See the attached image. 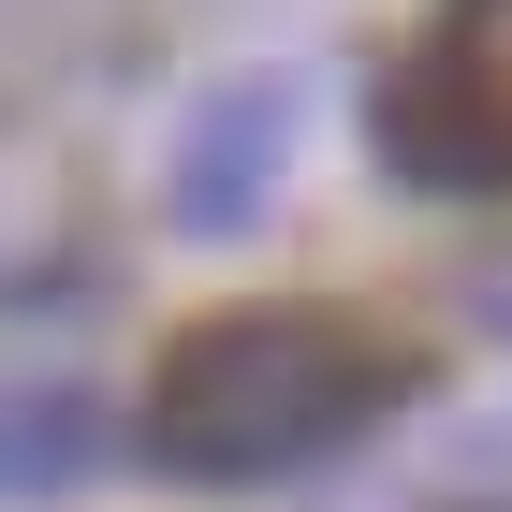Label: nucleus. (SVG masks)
<instances>
[{
	"label": "nucleus",
	"instance_id": "obj_1",
	"mask_svg": "<svg viewBox=\"0 0 512 512\" xmlns=\"http://www.w3.org/2000/svg\"><path fill=\"white\" fill-rule=\"evenodd\" d=\"M381 395H395V352H366L337 308H220L147 366L132 439L176 483H278L322 439H352Z\"/></svg>",
	"mask_w": 512,
	"mask_h": 512
},
{
	"label": "nucleus",
	"instance_id": "obj_2",
	"mask_svg": "<svg viewBox=\"0 0 512 512\" xmlns=\"http://www.w3.org/2000/svg\"><path fill=\"white\" fill-rule=\"evenodd\" d=\"M381 161L425 191H512V0H439L381 88Z\"/></svg>",
	"mask_w": 512,
	"mask_h": 512
},
{
	"label": "nucleus",
	"instance_id": "obj_3",
	"mask_svg": "<svg viewBox=\"0 0 512 512\" xmlns=\"http://www.w3.org/2000/svg\"><path fill=\"white\" fill-rule=\"evenodd\" d=\"M278 147H293V103H278V88L205 103V132L176 147V235H235V220H249V191L278 176Z\"/></svg>",
	"mask_w": 512,
	"mask_h": 512
},
{
	"label": "nucleus",
	"instance_id": "obj_4",
	"mask_svg": "<svg viewBox=\"0 0 512 512\" xmlns=\"http://www.w3.org/2000/svg\"><path fill=\"white\" fill-rule=\"evenodd\" d=\"M88 469H103V395H74V381L0 395V498H74Z\"/></svg>",
	"mask_w": 512,
	"mask_h": 512
},
{
	"label": "nucleus",
	"instance_id": "obj_5",
	"mask_svg": "<svg viewBox=\"0 0 512 512\" xmlns=\"http://www.w3.org/2000/svg\"><path fill=\"white\" fill-rule=\"evenodd\" d=\"M483 322H498V337H512V264H498V293H483Z\"/></svg>",
	"mask_w": 512,
	"mask_h": 512
}]
</instances>
